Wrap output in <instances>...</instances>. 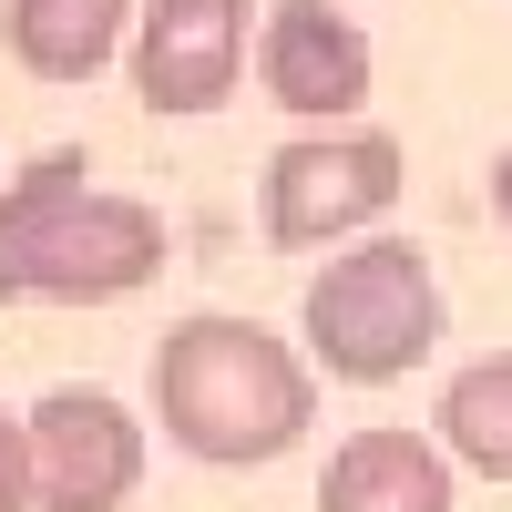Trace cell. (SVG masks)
<instances>
[{
  "mask_svg": "<svg viewBox=\"0 0 512 512\" xmlns=\"http://www.w3.org/2000/svg\"><path fill=\"white\" fill-rule=\"evenodd\" d=\"M31 482L41 512H123L144 482V420L113 390H52L31 410Z\"/></svg>",
  "mask_w": 512,
  "mask_h": 512,
  "instance_id": "cell-6",
  "label": "cell"
},
{
  "mask_svg": "<svg viewBox=\"0 0 512 512\" xmlns=\"http://www.w3.org/2000/svg\"><path fill=\"white\" fill-rule=\"evenodd\" d=\"M441 338V277L410 236H359L308 277V349L349 390H390Z\"/></svg>",
  "mask_w": 512,
  "mask_h": 512,
  "instance_id": "cell-3",
  "label": "cell"
},
{
  "mask_svg": "<svg viewBox=\"0 0 512 512\" xmlns=\"http://www.w3.org/2000/svg\"><path fill=\"white\" fill-rule=\"evenodd\" d=\"M134 11L144 0H11V11H0V41H11V62L31 82H93L123 52Z\"/></svg>",
  "mask_w": 512,
  "mask_h": 512,
  "instance_id": "cell-9",
  "label": "cell"
},
{
  "mask_svg": "<svg viewBox=\"0 0 512 512\" xmlns=\"http://www.w3.org/2000/svg\"><path fill=\"white\" fill-rule=\"evenodd\" d=\"M441 441L461 472H482V482H512V349L472 359L441 390Z\"/></svg>",
  "mask_w": 512,
  "mask_h": 512,
  "instance_id": "cell-10",
  "label": "cell"
},
{
  "mask_svg": "<svg viewBox=\"0 0 512 512\" xmlns=\"http://www.w3.org/2000/svg\"><path fill=\"white\" fill-rule=\"evenodd\" d=\"M318 512H451V441L420 431H349L328 451Z\"/></svg>",
  "mask_w": 512,
  "mask_h": 512,
  "instance_id": "cell-8",
  "label": "cell"
},
{
  "mask_svg": "<svg viewBox=\"0 0 512 512\" xmlns=\"http://www.w3.org/2000/svg\"><path fill=\"white\" fill-rule=\"evenodd\" d=\"M492 216H502V236H512V144H502V164H492Z\"/></svg>",
  "mask_w": 512,
  "mask_h": 512,
  "instance_id": "cell-12",
  "label": "cell"
},
{
  "mask_svg": "<svg viewBox=\"0 0 512 512\" xmlns=\"http://www.w3.org/2000/svg\"><path fill=\"white\" fill-rule=\"evenodd\" d=\"M31 502H41V482H31V420L0 410V512H31Z\"/></svg>",
  "mask_w": 512,
  "mask_h": 512,
  "instance_id": "cell-11",
  "label": "cell"
},
{
  "mask_svg": "<svg viewBox=\"0 0 512 512\" xmlns=\"http://www.w3.org/2000/svg\"><path fill=\"white\" fill-rule=\"evenodd\" d=\"M154 420H164L175 451L216 461V472H256V461L308 441L318 379H308V359H297L277 328L195 308V318L164 328V349H154Z\"/></svg>",
  "mask_w": 512,
  "mask_h": 512,
  "instance_id": "cell-1",
  "label": "cell"
},
{
  "mask_svg": "<svg viewBox=\"0 0 512 512\" xmlns=\"http://www.w3.org/2000/svg\"><path fill=\"white\" fill-rule=\"evenodd\" d=\"M400 144L369 134V123H318V134H297L267 154V185H256V216H267V246L308 256V246H338L379 226L400 205Z\"/></svg>",
  "mask_w": 512,
  "mask_h": 512,
  "instance_id": "cell-4",
  "label": "cell"
},
{
  "mask_svg": "<svg viewBox=\"0 0 512 512\" xmlns=\"http://www.w3.org/2000/svg\"><path fill=\"white\" fill-rule=\"evenodd\" d=\"M164 277V216L103 195L72 144L31 154L0 195V297L11 308H113Z\"/></svg>",
  "mask_w": 512,
  "mask_h": 512,
  "instance_id": "cell-2",
  "label": "cell"
},
{
  "mask_svg": "<svg viewBox=\"0 0 512 512\" xmlns=\"http://www.w3.org/2000/svg\"><path fill=\"white\" fill-rule=\"evenodd\" d=\"M256 82L297 123H349L369 103V31L328 0H277L256 21Z\"/></svg>",
  "mask_w": 512,
  "mask_h": 512,
  "instance_id": "cell-7",
  "label": "cell"
},
{
  "mask_svg": "<svg viewBox=\"0 0 512 512\" xmlns=\"http://www.w3.org/2000/svg\"><path fill=\"white\" fill-rule=\"evenodd\" d=\"M246 11L256 0H144L134 11V93L164 123L226 113L246 82Z\"/></svg>",
  "mask_w": 512,
  "mask_h": 512,
  "instance_id": "cell-5",
  "label": "cell"
}]
</instances>
